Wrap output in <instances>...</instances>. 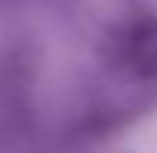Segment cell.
Segmentation results:
<instances>
[{"label":"cell","instance_id":"1","mask_svg":"<svg viewBox=\"0 0 157 153\" xmlns=\"http://www.w3.org/2000/svg\"><path fill=\"white\" fill-rule=\"evenodd\" d=\"M124 57L139 75H157V21L136 24L127 33Z\"/></svg>","mask_w":157,"mask_h":153}]
</instances>
